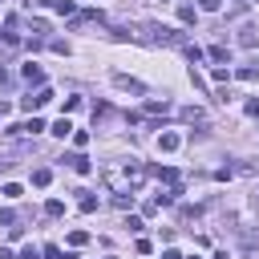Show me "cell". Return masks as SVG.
Returning a JSON list of instances; mask_svg holds the SVG:
<instances>
[{
	"instance_id": "19",
	"label": "cell",
	"mask_w": 259,
	"mask_h": 259,
	"mask_svg": "<svg viewBox=\"0 0 259 259\" xmlns=\"http://www.w3.org/2000/svg\"><path fill=\"white\" fill-rule=\"evenodd\" d=\"M85 243H89L85 231H73V235H69V247H85Z\"/></svg>"
},
{
	"instance_id": "1",
	"label": "cell",
	"mask_w": 259,
	"mask_h": 259,
	"mask_svg": "<svg viewBox=\"0 0 259 259\" xmlns=\"http://www.w3.org/2000/svg\"><path fill=\"white\" fill-rule=\"evenodd\" d=\"M142 32H146L142 40H154V45H170V49H186V36H182V32H174L170 24H154V20H150V24H142Z\"/></svg>"
},
{
	"instance_id": "14",
	"label": "cell",
	"mask_w": 259,
	"mask_h": 259,
	"mask_svg": "<svg viewBox=\"0 0 259 259\" xmlns=\"http://www.w3.org/2000/svg\"><path fill=\"white\" fill-rule=\"evenodd\" d=\"M235 77H239V81H255V77H259V69H255V65H239V69H235Z\"/></svg>"
},
{
	"instance_id": "2",
	"label": "cell",
	"mask_w": 259,
	"mask_h": 259,
	"mask_svg": "<svg viewBox=\"0 0 259 259\" xmlns=\"http://www.w3.org/2000/svg\"><path fill=\"white\" fill-rule=\"evenodd\" d=\"M49 101H53V89H45V85H40V89H36V93H28L20 105H24V109H40V105H49Z\"/></svg>"
},
{
	"instance_id": "9",
	"label": "cell",
	"mask_w": 259,
	"mask_h": 259,
	"mask_svg": "<svg viewBox=\"0 0 259 259\" xmlns=\"http://www.w3.org/2000/svg\"><path fill=\"white\" fill-rule=\"evenodd\" d=\"M146 113H150V117H166V113H170V101H166V97H162V101H146Z\"/></svg>"
},
{
	"instance_id": "28",
	"label": "cell",
	"mask_w": 259,
	"mask_h": 259,
	"mask_svg": "<svg viewBox=\"0 0 259 259\" xmlns=\"http://www.w3.org/2000/svg\"><path fill=\"white\" fill-rule=\"evenodd\" d=\"M162 259H182V255H178L174 247H166V251H162Z\"/></svg>"
},
{
	"instance_id": "3",
	"label": "cell",
	"mask_w": 259,
	"mask_h": 259,
	"mask_svg": "<svg viewBox=\"0 0 259 259\" xmlns=\"http://www.w3.org/2000/svg\"><path fill=\"white\" fill-rule=\"evenodd\" d=\"M40 130H45V121H40V117H32V121H24V125H8L4 134H8V138H16V134H40Z\"/></svg>"
},
{
	"instance_id": "7",
	"label": "cell",
	"mask_w": 259,
	"mask_h": 259,
	"mask_svg": "<svg viewBox=\"0 0 259 259\" xmlns=\"http://www.w3.org/2000/svg\"><path fill=\"white\" fill-rule=\"evenodd\" d=\"M61 162H69V166H73L77 174H89V170H93V162H89L85 154H69V158H61Z\"/></svg>"
},
{
	"instance_id": "13",
	"label": "cell",
	"mask_w": 259,
	"mask_h": 259,
	"mask_svg": "<svg viewBox=\"0 0 259 259\" xmlns=\"http://www.w3.org/2000/svg\"><path fill=\"white\" fill-rule=\"evenodd\" d=\"M45 214H49V219H61V214H65V202H61V198H49V202H45Z\"/></svg>"
},
{
	"instance_id": "22",
	"label": "cell",
	"mask_w": 259,
	"mask_h": 259,
	"mask_svg": "<svg viewBox=\"0 0 259 259\" xmlns=\"http://www.w3.org/2000/svg\"><path fill=\"white\" fill-rule=\"evenodd\" d=\"M73 146H77V150H85V146H89V134H85V130H77V134H73Z\"/></svg>"
},
{
	"instance_id": "11",
	"label": "cell",
	"mask_w": 259,
	"mask_h": 259,
	"mask_svg": "<svg viewBox=\"0 0 259 259\" xmlns=\"http://www.w3.org/2000/svg\"><path fill=\"white\" fill-rule=\"evenodd\" d=\"M239 45H243V49L259 45V36H255V28H251V24H243V28H239Z\"/></svg>"
},
{
	"instance_id": "6",
	"label": "cell",
	"mask_w": 259,
	"mask_h": 259,
	"mask_svg": "<svg viewBox=\"0 0 259 259\" xmlns=\"http://www.w3.org/2000/svg\"><path fill=\"white\" fill-rule=\"evenodd\" d=\"M178 117H182V121H190V125H198V121H206V113H202L198 105H182V109H178Z\"/></svg>"
},
{
	"instance_id": "17",
	"label": "cell",
	"mask_w": 259,
	"mask_h": 259,
	"mask_svg": "<svg viewBox=\"0 0 259 259\" xmlns=\"http://www.w3.org/2000/svg\"><path fill=\"white\" fill-rule=\"evenodd\" d=\"M81 210H85V214H93V210H97V198H93V194H85V190H81Z\"/></svg>"
},
{
	"instance_id": "16",
	"label": "cell",
	"mask_w": 259,
	"mask_h": 259,
	"mask_svg": "<svg viewBox=\"0 0 259 259\" xmlns=\"http://www.w3.org/2000/svg\"><path fill=\"white\" fill-rule=\"evenodd\" d=\"M178 20L182 24H194V4H178Z\"/></svg>"
},
{
	"instance_id": "5",
	"label": "cell",
	"mask_w": 259,
	"mask_h": 259,
	"mask_svg": "<svg viewBox=\"0 0 259 259\" xmlns=\"http://www.w3.org/2000/svg\"><path fill=\"white\" fill-rule=\"evenodd\" d=\"M113 85H117V89H130V93H146V85L134 81V77H125V73H113Z\"/></svg>"
},
{
	"instance_id": "20",
	"label": "cell",
	"mask_w": 259,
	"mask_h": 259,
	"mask_svg": "<svg viewBox=\"0 0 259 259\" xmlns=\"http://www.w3.org/2000/svg\"><path fill=\"white\" fill-rule=\"evenodd\" d=\"M182 53H186L190 61H202V49H198V45H190V40H186V49H182Z\"/></svg>"
},
{
	"instance_id": "10",
	"label": "cell",
	"mask_w": 259,
	"mask_h": 259,
	"mask_svg": "<svg viewBox=\"0 0 259 259\" xmlns=\"http://www.w3.org/2000/svg\"><path fill=\"white\" fill-rule=\"evenodd\" d=\"M178 146H182V138H178V134H158V150H166V154H170V150H178Z\"/></svg>"
},
{
	"instance_id": "34",
	"label": "cell",
	"mask_w": 259,
	"mask_h": 259,
	"mask_svg": "<svg viewBox=\"0 0 259 259\" xmlns=\"http://www.w3.org/2000/svg\"><path fill=\"white\" fill-rule=\"evenodd\" d=\"M109 259H113V255H109Z\"/></svg>"
},
{
	"instance_id": "25",
	"label": "cell",
	"mask_w": 259,
	"mask_h": 259,
	"mask_svg": "<svg viewBox=\"0 0 259 259\" xmlns=\"http://www.w3.org/2000/svg\"><path fill=\"white\" fill-rule=\"evenodd\" d=\"M16 259H40V251H36V247H24V251H20Z\"/></svg>"
},
{
	"instance_id": "23",
	"label": "cell",
	"mask_w": 259,
	"mask_h": 259,
	"mask_svg": "<svg viewBox=\"0 0 259 259\" xmlns=\"http://www.w3.org/2000/svg\"><path fill=\"white\" fill-rule=\"evenodd\" d=\"M130 202H134V194H113V206H121V210H125Z\"/></svg>"
},
{
	"instance_id": "32",
	"label": "cell",
	"mask_w": 259,
	"mask_h": 259,
	"mask_svg": "<svg viewBox=\"0 0 259 259\" xmlns=\"http://www.w3.org/2000/svg\"><path fill=\"white\" fill-rule=\"evenodd\" d=\"M214 259H227V251H219V255H214Z\"/></svg>"
},
{
	"instance_id": "31",
	"label": "cell",
	"mask_w": 259,
	"mask_h": 259,
	"mask_svg": "<svg viewBox=\"0 0 259 259\" xmlns=\"http://www.w3.org/2000/svg\"><path fill=\"white\" fill-rule=\"evenodd\" d=\"M8 109H12V105H8V101H0V117H8Z\"/></svg>"
},
{
	"instance_id": "33",
	"label": "cell",
	"mask_w": 259,
	"mask_h": 259,
	"mask_svg": "<svg viewBox=\"0 0 259 259\" xmlns=\"http://www.w3.org/2000/svg\"><path fill=\"white\" fill-rule=\"evenodd\" d=\"M190 259H198V255H190Z\"/></svg>"
},
{
	"instance_id": "30",
	"label": "cell",
	"mask_w": 259,
	"mask_h": 259,
	"mask_svg": "<svg viewBox=\"0 0 259 259\" xmlns=\"http://www.w3.org/2000/svg\"><path fill=\"white\" fill-rule=\"evenodd\" d=\"M0 259H16V255H12V251H8V247H0Z\"/></svg>"
},
{
	"instance_id": "27",
	"label": "cell",
	"mask_w": 259,
	"mask_h": 259,
	"mask_svg": "<svg viewBox=\"0 0 259 259\" xmlns=\"http://www.w3.org/2000/svg\"><path fill=\"white\" fill-rule=\"evenodd\" d=\"M247 113H251V117H259V97H255V101H247Z\"/></svg>"
},
{
	"instance_id": "26",
	"label": "cell",
	"mask_w": 259,
	"mask_h": 259,
	"mask_svg": "<svg viewBox=\"0 0 259 259\" xmlns=\"http://www.w3.org/2000/svg\"><path fill=\"white\" fill-rule=\"evenodd\" d=\"M198 8H202V12H214V8H219V0H198Z\"/></svg>"
},
{
	"instance_id": "24",
	"label": "cell",
	"mask_w": 259,
	"mask_h": 259,
	"mask_svg": "<svg viewBox=\"0 0 259 259\" xmlns=\"http://www.w3.org/2000/svg\"><path fill=\"white\" fill-rule=\"evenodd\" d=\"M53 8H57V12H61V16H69V12H73V0H57V4H53Z\"/></svg>"
},
{
	"instance_id": "18",
	"label": "cell",
	"mask_w": 259,
	"mask_h": 259,
	"mask_svg": "<svg viewBox=\"0 0 259 259\" xmlns=\"http://www.w3.org/2000/svg\"><path fill=\"white\" fill-rule=\"evenodd\" d=\"M0 227H8V231H12V227H16V210H8V206H4V210H0Z\"/></svg>"
},
{
	"instance_id": "8",
	"label": "cell",
	"mask_w": 259,
	"mask_h": 259,
	"mask_svg": "<svg viewBox=\"0 0 259 259\" xmlns=\"http://www.w3.org/2000/svg\"><path fill=\"white\" fill-rule=\"evenodd\" d=\"M150 174L162 178V182H170V186H178V170H170V166H150Z\"/></svg>"
},
{
	"instance_id": "4",
	"label": "cell",
	"mask_w": 259,
	"mask_h": 259,
	"mask_svg": "<svg viewBox=\"0 0 259 259\" xmlns=\"http://www.w3.org/2000/svg\"><path fill=\"white\" fill-rule=\"evenodd\" d=\"M20 73H24V81H28V85H45V69H40L36 61H28Z\"/></svg>"
},
{
	"instance_id": "12",
	"label": "cell",
	"mask_w": 259,
	"mask_h": 259,
	"mask_svg": "<svg viewBox=\"0 0 259 259\" xmlns=\"http://www.w3.org/2000/svg\"><path fill=\"white\" fill-rule=\"evenodd\" d=\"M49 182H53V170L49 166H36L32 170V186H49Z\"/></svg>"
},
{
	"instance_id": "15",
	"label": "cell",
	"mask_w": 259,
	"mask_h": 259,
	"mask_svg": "<svg viewBox=\"0 0 259 259\" xmlns=\"http://www.w3.org/2000/svg\"><path fill=\"white\" fill-rule=\"evenodd\" d=\"M53 134H57V138H69V134H73V121H69V117L53 121Z\"/></svg>"
},
{
	"instance_id": "21",
	"label": "cell",
	"mask_w": 259,
	"mask_h": 259,
	"mask_svg": "<svg viewBox=\"0 0 259 259\" xmlns=\"http://www.w3.org/2000/svg\"><path fill=\"white\" fill-rule=\"evenodd\" d=\"M210 61H219V65H223V61H227V49H223V45H210Z\"/></svg>"
},
{
	"instance_id": "29",
	"label": "cell",
	"mask_w": 259,
	"mask_h": 259,
	"mask_svg": "<svg viewBox=\"0 0 259 259\" xmlns=\"http://www.w3.org/2000/svg\"><path fill=\"white\" fill-rule=\"evenodd\" d=\"M8 81H12V77H8V69L0 65V85H8Z\"/></svg>"
}]
</instances>
